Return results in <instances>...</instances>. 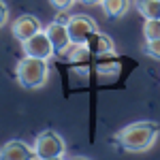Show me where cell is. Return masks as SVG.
<instances>
[{"instance_id":"8fae6325","label":"cell","mask_w":160,"mask_h":160,"mask_svg":"<svg viewBox=\"0 0 160 160\" xmlns=\"http://www.w3.org/2000/svg\"><path fill=\"white\" fill-rule=\"evenodd\" d=\"M137 11L143 15V19H156L160 17V0H137Z\"/></svg>"},{"instance_id":"2e32d148","label":"cell","mask_w":160,"mask_h":160,"mask_svg":"<svg viewBox=\"0 0 160 160\" xmlns=\"http://www.w3.org/2000/svg\"><path fill=\"white\" fill-rule=\"evenodd\" d=\"M79 2H83V4H88V7H94V4H100L102 0H79Z\"/></svg>"},{"instance_id":"3957f363","label":"cell","mask_w":160,"mask_h":160,"mask_svg":"<svg viewBox=\"0 0 160 160\" xmlns=\"http://www.w3.org/2000/svg\"><path fill=\"white\" fill-rule=\"evenodd\" d=\"M34 152L38 160H58L66 154V143L56 130H43L34 139Z\"/></svg>"},{"instance_id":"5b68a950","label":"cell","mask_w":160,"mask_h":160,"mask_svg":"<svg viewBox=\"0 0 160 160\" xmlns=\"http://www.w3.org/2000/svg\"><path fill=\"white\" fill-rule=\"evenodd\" d=\"M66 28L71 32L73 43H86L94 32H98L96 22L92 17H88V15H71L68 22H66Z\"/></svg>"},{"instance_id":"52a82bcc","label":"cell","mask_w":160,"mask_h":160,"mask_svg":"<svg viewBox=\"0 0 160 160\" xmlns=\"http://www.w3.org/2000/svg\"><path fill=\"white\" fill-rule=\"evenodd\" d=\"M41 30H43V28H41V22H38L34 15H22V17H17V19L11 24L13 37L17 38L19 43L28 41L30 37H34L37 32H41Z\"/></svg>"},{"instance_id":"ba28073f","label":"cell","mask_w":160,"mask_h":160,"mask_svg":"<svg viewBox=\"0 0 160 160\" xmlns=\"http://www.w3.org/2000/svg\"><path fill=\"white\" fill-rule=\"evenodd\" d=\"M0 158L2 160H32L37 158V152H34V145L30 148L24 141H9L4 143L2 149H0Z\"/></svg>"},{"instance_id":"7c38bea8","label":"cell","mask_w":160,"mask_h":160,"mask_svg":"<svg viewBox=\"0 0 160 160\" xmlns=\"http://www.w3.org/2000/svg\"><path fill=\"white\" fill-rule=\"evenodd\" d=\"M143 37H145V41H156V38H160V17H156V19H145V24H143Z\"/></svg>"},{"instance_id":"9c48e42d","label":"cell","mask_w":160,"mask_h":160,"mask_svg":"<svg viewBox=\"0 0 160 160\" xmlns=\"http://www.w3.org/2000/svg\"><path fill=\"white\" fill-rule=\"evenodd\" d=\"M86 45L90 47V51L94 56H113L115 53V45L107 34H100V32H94L92 37L86 41Z\"/></svg>"},{"instance_id":"6da1fadb","label":"cell","mask_w":160,"mask_h":160,"mask_svg":"<svg viewBox=\"0 0 160 160\" xmlns=\"http://www.w3.org/2000/svg\"><path fill=\"white\" fill-rule=\"evenodd\" d=\"M160 135L158 124L154 122H135L130 126L122 128L118 135H115V141L122 145L126 152H148V149L154 148L156 139Z\"/></svg>"},{"instance_id":"4fadbf2b","label":"cell","mask_w":160,"mask_h":160,"mask_svg":"<svg viewBox=\"0 0 160 160\" xmlns=\"http://www.w3.org/2000/svg\"><path fill=\"white\" fill-rule=\"evenodd\" d=\"M143 51H145V56H149V58L160 60V38H156V41H145Z\"/></svg>"},{"instance_id":"8992f818","label":"cell","mask_w":160,"mask_h":160,"mask_svg":"<svg viewBox=\"0 0 160 160\" xmlns=\"http://www.w3.org/2000/svg\"><path fill=\"white\" fill-rule=\"evenodd\" d=\"M22 49H24L26 56H34V58H43V60H49L51 56H56V49L51 45L45 28L41 32H37L34 37H30L28 41H24L22 43Z\"/></svg>"},{"instance_id":"7a4b0ae2","label":"cell","mask_w":160,"mask_h":160,"mask_svg":"<svg viewBox=\"0 0 160 160\" xmlns=\"http://www.w3.org/2000/svg\"><path fill=\"white\" fill-rule=\"evenodd\" d=\"M15 79L26 90H38L49 79V64L43 58H34V56L24 53V58L15 66Z\"/></svg>"},{"instance_id":"5bb4252c","label":"cell","mask_w":160,"mask_h":160,"mask_svg":"<svg viewBox=\"0 0 160 160\" xmlns=\"http://www.w3.org/2000/svg\"><path fill=\"white\" fill-rule=\"evenodd\" d=\"M51 2V7L56 9V11H60V13H64V11H68L71 7H73L77 0H49Z\"/></svg>"},{"instance_id":"30bf717a","label":"cell","mask_w":160,"mask_h":160,"mask_svg":"<svg viewBox=\"0 0 160 160\" xmlns=\"http://www.w3.org/2000/svg\"><path fill=\"white\" fill-rule=\"evenodd\" d=\"M100 9L105 11V15L109 17H122L130 9V0H102Z\"/></svg>"},{"instance_id":"277c9868","label":"cell","mask_w":160,"mask_h":160,"mask_svg":"<svg viewBox=\"0 0 160 160\" xmlns=\"http://www.w3.org/2000/svg\"><path fill=\"white\" fill-rule=\"evenodd\" d=\"M45 32H47V37H49L53 49H56V56H66V53L71 51L73 38H71V32H68V28H66V22L56 19V22H51V24L45 28Z\"/></svg>"},{"instance_id":"9a60e30c","label":"cell","mask_w":160,"mask_h":160,"mask_svg":"<svg viewBox=\"0 0 160 160\" xmlns=\"http://www.w3.org/2000/svg\"><path fill=\"white\" fill-rule=\"evenodd\" d=\"M9 22V7H7V2L4 0H0V26L4 28Z\"/></svg>"}]
</instances>
